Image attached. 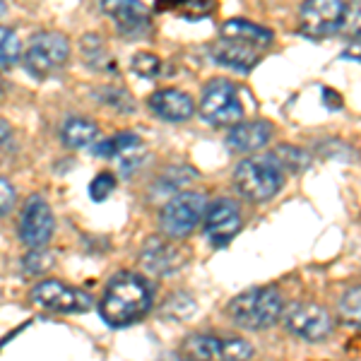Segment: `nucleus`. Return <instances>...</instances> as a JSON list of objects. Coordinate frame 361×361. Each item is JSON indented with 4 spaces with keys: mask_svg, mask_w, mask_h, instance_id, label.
<instances>
[{
    "mask_svg": "<svg viewBox=\"0 0 361 361\" xmlns=\"http://www.w3.org/2000/svg\"><path fill=\"white\" fill-rule=\"evenodd\" d=\"M152 308V287L137 272H118L109 279L99 301V313L111 328H126L142 320Z\"/></svg>",
    "mask_w": 361,
    "mask_h": 361,
    "instance_id": "f257e3e1",
    "label": "nucleus"
},
{
    "mask_svg": "<svg viewBox=\"0 0 361 361\" xmlns=\"http://www.w3.org/2000/svg\"><path fill=\"white\" fill-rule=\"evenodd\" d=\"M284 313L282 294L275 287H253L248 292L236 294L226 304V316H229L238 328L260 333L265 328H272Z\"/></svg>",
    "mask_w": 361,
    "mask_h": 361,
    "instance_id": "f03ea898",
    "label": "nucleus"
},
{
    "mask_svg": "<svg viewBox=\"0 0 361 361\" xmlns=\"http://www.w3.org/2000/svg\"><path fill=\"white\" fill-rule=\"evenodd\" d=\"M284 166L275 154H255L238 161L234 169V185L246 200L267 202L284 185Z\"/></svg>",
    "mask_w": 361,
    "mask_h": 361,
    "instance_id": "7ed1b4c3",
    "label": "nucleus"
},
{
    "mask_svg": "<svg viewBox=\"0 0 361 361\" xmlns=\"http://www.w3.org/2000/svg\"><path fill=\"white\" fill-rule=\"evenodd\" d=\"M180 357L185 361H250L253 345L243 337L193 333L180 342Z\"/></svg>",
    "mask_w": 361,
    "mask_h": 361,
    "instance_id": "20e7f679",
    "label": "nucleus"
},
{
    "mask_svg": "<svg viewBox=\"0 0 361 361\" xmlns=\"http://www.w3.org/2000/svg\"><path fill=\"white\" fill-rule=\"evenodd\" d=\"M207 212V200L202 193H193V190H180L161 207L159 226L169 238H185L193 234L202 217Z\"/></svg>",
    "mask_w": 361,
    "mask_h": 361,
    "instance_id": "39448f33",
    "label": "nucleus"
},
{
    "mask_svg": "<svg viewBox=\"0 0 361 361\" xmlns=\"http://www.w3.org/2000/svg\"><path fill=\"white\" fill-rule=\"evenodd\" d=\"M70 56L68 37L61 32H39L32 37L25 51V68L34 78H49L58 68L66 66Z\"/></svg>",
    "mask_w": 361,
    "mask_h": 361,
    "instance_id": "423d86ee",
    "label": "nucleus"
},
{
    "mask_svg": "<svg viewBox=\"0 0 361 361\" xmlns=\"http://www.w3.org/2000/svg\"><path fill=\"white\" fill-rule=\"evenodd\" d=\"M200 116L212 126H238L243 118V106L236 87L229 80H212L200 99Z\"/></svg>",
    "mask_w": 361,
    "mask_h": 361,
    "instance_id": "0eeeda50",
    "label": "nucleus"
},
{
    "mask_svg": "<svg viewBox=\"0 0 361 361\" xmlns=\"http://www.w3.org/2000/svg\"><path fill=\"white\" fill-rule=\"evenodd\" d=\"M32 301L51 313H87L94 306V299L78 287L61 282V279H44L32 289Z\"/></svg>",
    "mask_w": 361,
    "mask_h": 361,
    "instance_id": "6e6552de",
    "label": "nucleus"
},
{
    "mask_svg": "<svg viewBox=\"0 0 361 361\" xmlns=\"http://www.w3.org/2000/svg\"><path fill=\"white\" fill-rule=\"evenodd\" d=\"M282 318H284V328L306 342L325 340L330 335V330H333L330 313L320 304H313V301H294V304L284 308Z\"/></svg>",
    "mask_w": 361,
    "mask_h": 361,
    "instance_id": "1a4fd4ad",
    "label": "nucleus"
},
{
    "mask_svg": "<svg viewBox=\"0 0 361 361\" xmlns=\"http://www.w3.org/2000/svg\"><path fill=\"white\" fill-rule=\"evenodd\" d=\"M56 229V219H54V209L42 195H32L27 197L25 207L20 214V238L22 243H27L32 250L46 246L54 236Z\"/></svg>",
    "mask_w": 361,
    "mask_h": 361,
    "instance_id": "9d476101",
    "label": "nucleus"
},
{
    "mask_svg": "<svg viewBox=\"0 0 361 361\" xmlns=\"http://www.w3.org/2000/svg\"><path fill=\"white\" fill-rule=\"evenodd\" d=\"M347 15V5L340 0H311V3L301 5V34L311 39H323L342 29Z\"/></svg>",
    "mask_w": 361,
    "mask_h": 361,
    "instance_id": "9b49d317",
    "label": "nucleus"
},
{
    "mask_svg": "<svg viewBox=\"0 0 361 361\" xmlns=\"http://www.w3.org/2000/svg\"><path fill=\"white\" fill-rule=\"evenodd\" d=\"M140 265H142L149 275H157V277L176 275L180 267L185 265V250L176 246V243L164 241V238H152V241L142 248Z\"/></svg>",
    "mask_w": 361,
    "mask_h": 361,
    "instance_id": "f8f14e48",
    "label": "nucleus"
},
{
    "mask_svg": "<svg viewBox=\"0 0 361 361\" xmlns=\"http://www.w3.org/2000/svg\"><path fill=\"white\" fill-rule=\"evenodd\" d=\"M241 231V212L231 200H217L205 212V236L214 246L226 243Z\"/></svg>",
    "mask_w": 361,
    "mask_h": 361,
    "instance_id": "ddd939ff",
    "label": "nucleus"
},
{
    "mask_svg": "<svg viewBox=\"0 0 361 361\" xmlns=\"http://www.w3.org/2000/svg\"><path fill=\"white\" fill-rule=\"evenodd\" d=\"M147 106L154 116H159L161 121H171V123H180V121H188L195 111V104L190 94H185L183 90H157L154 94H149Z\"/></svg>",
    "mask_w": 361,
    "mask_h": 361,
    "instance_id": "4468645a",
    "label": "nucleus"
},
{
    "mask_svg": "<svg viewBox=\"0 0 361 361\" xmlns=\"http://www.w3.org/2000/svg\"><path fill=\"white\" fill-rule=\"evenodd\" d=\"M272 137V123L267 121H246V123H238L226 133V147L231 152L246 154L255 152V149L265 147Z\"/></svg>",
    "mask_w": 361,
    "mask_h": 361,
    "instance_id": "2eb2a0df",
    "label": "nucleus"
},
{
    "mask_svg": "<svg viewBox=\"0 0 361 361\" xmlns=\"http://www.w3.org/2000/svg\"><path fill=\"white\" fill-rule=\"evenodd\" d=\"M219 39L231 42V44H241V46H246V49H253L263 54L267 46L272 44V32L248 20H226L222 29H219Z\"/></svg>",
    "mask_w": 361,
    "mask_h": 361,
    "instance_id": "dca6fc26",
    "label": "nucleus"
},
{
    "mask_svg": "<svg viewBox=\"0 0 361 361\" xmlns=\"http://www.w3.org/2000/svg\"><path fill=\"white\" fill-rule=\"evenodd\" d=\"M260 51H253V49H246L241 44H231V42H224L219 39L217 44L212 46V58L219 63V66H226L231 70H238V73H246L253 66H258L260 61Z\"/></svg>",
    "mask_w": 361,
    "mask_h": 361,
    "instance_id": "f3484780",
    "label": "nucleus"
},
{
    "mask_svg": "<svg viewBox=\"0 0 361 361\" xmlns=\"http://www.w3.org/2000/svg\"><path fill=\"white\" fill-rule=\"evenodd\" d=\"M104 10L116 20V25L123 34H135L140 29L147 27L149 20V10L145 8L142 3H126V0H118V3H104Z\"/></svg>",
    "mask_w": 361,
    "mask_h": 361,
    "instance_id": "a211bd4d",
    "label": "nucleus"
},
{
    "mask_svg": "<svg viewBox=\"0 0 361 361\" xmlns=\"http://www.w3.org/2000/svg\"><path fill=\"white\" fill-rule=\"evenodd\" d=\"M61 137L68 147H94L99 137V126L85 116H70L66 123L61 126Z\"/></svg>",
    "mask_w": 361,
    "mask_h": 361,
    "instance_id": "6ab92c4d",
    "label": "nucleus"
},
{
    "mask_svg": "<svg viewBox=\"0 0 361 361\" xmlns=\"http://www.w3.org/2000/svg\"><path fill=\"white\" fill-rule=\"evenodd\" d=\"M140 147V137L135 133H118V135L97 140V145L92 147V152L97 157H104V159H111V157H126L130 154L133 149Z\"/></svg>",
    "mask_w": 361,
    "mask_h": 361,
    "instance_id": "aec40b11",
    "label": "nucleus"
},
{
    "mask_svg": "<svg viewBox=\"0 0 361 361\" xmlns=\"http://www.w3.org/2000/svg\"><path fill=\"white\" fill-rule=\"evenodd\" d=\"M20 54H22L20 37L10 27H0V70L13 68L20 61Z\"/></svg>",
    "mask_w": 361,
    "mask_h": 361,
    "instance_id": "412c9836",
    "label": "nucleus"
},
{
    "mask_svg": "<svg viewBox=\"0 0 361 361\" xmlns=\"http://www.w3.org/2000/svg\"><path fill=\"white\" fill-rule=\"evenodd\" d=\"M195 299L183 292L173 294L171 299L164 301V306H161V316L164 318H171V320H183V318H190L195 313Z\"/></svg>",
    "mask_w": 361,
    "mask_h": 361,
    "instance_id": "4be33fe9",
    "label": "nucleus"
},
{
    "mask_svg": "<svg viewBox=\"0 0 361 361\" xmlns=\"http://www.w3.org/2000/svg\"><path fill=\"white\" fill-rule=\"evenodd\" d=\"M340 318L354 328H361V287L349 289L340 299Z\"/></svg>",
    "mask_w": 361,
    "mask_h": 361,
    "instance_id": "5701e85b",
    "label": "nucleus"
},
{
    "mask_svg": "<svg viewBox=\"0 0 361 361\" xmlns=\"http://www.w3.org/2000/svg\"><path fill=\"white\" fill-rule=\"evenodd\" d=\"M82 54L87 58V63L94 68H109V54L106 49H104L102 39L97 37V34H87V37H82Z\"/></svg>",
    "mask_w": 361,
    "mask_h": 361,
    "instance_id": "b1692460",
    "label": "nucleus"
},
{
    "mask_svg": "<svg viewBox=\"0 0 361 361\" xmlns=\"http://www.w3.org/2000/svg\"><path fill=\"white\" fill-rule=\"evenodd\" d=\"M130 68H133V73L140 75V78L152 80V78H157V75L161 73V61L154 54H135Z\"/></svg>",
    "mask_w": 361,
    "mask_h": 361,
    "instance_id": "393cba45",
    "label": "nucleus"
},
{
    "mask_svg": "<svg viewBox=\"0 0 361 361\" xmlns=\"http://www.w3.org/2000/svg\"><path fill=\"white\" fill-rule=\"evenodd\" d=\"M114 188H116V176L111 171H102V173H97L94 180L90 183V197L102 202L114 193Z\"/></svg>",
    "mask_w": 361,
    "mask_h": 361,
    "instance_id": "a878e982",
    "label": "nucleus"
},
{
    "mask_svg": "<svg viewBox=\"0 0 361 361\" xmlns=\"http://www.w3.org/2000/svg\"><path fill=\"white\" fill-rule=\"evenodd\" d=\"M275 157L279 159V164L284 166V171H287V169H292V171H301V169H306V166H308V157H306L304 152H301V149L289 147V145L279 147Z\"/></svg>",
    "mask_w": 361,
    "mask_h": 361,
    "instance_id": "bb28decb",
    "label": "nucleus"
},
{
    "mask_svg": "<svg viewBox=\"0 0 361 361\" xmlns=\"http://www.w3.org/2000/svg\"><path fill=\"white\" fill-rule=\"evenodd\" d=\"M342 32L352 39H361V3L347 5V15L342 22Z\"/></svg>",
    "mask_w": 361,
    "mask_h": 361,
    "instance_id": "cd10ccee",
    "label": "nucleus"
},
{
    "mask_svg": "<svg viewBox=\"0 0 361 361\" xmlns=\"http://www.w3.org/2000/svg\"><path fill=\"white\" fill-rule=\"evenodd\" d=\"M15 200H17L15 185L8 178L0 176V214H8L15 207Z\"/></svg>",
    "mask_w": 361,
    "mask_h": 361,
    "instance_id": "c85d7f7f",
    "label": "nucleus"
},
{
    "mask_svg": "<svg viewBox=\"0 0 361 361\" xmlns=\"http://www.w3.org/2000/svg\"><path fill=\"white\" fill-rule=\"evenodd\" d=\"M51 263H54V260H51L49 255H44V250H32L25 258V270L39 275V272H44Z\"/></svg>",
    "mask_w": 361,
    "mask_h": 361,
    "instance_id": "c756f323",
    "label": "nucleus"
},
{
    "mask_svg": "<svg viewBox=\"0 0 361 361\" xmlns=\"http://www.w3.org/2000/svg\"><path fill=\"white\" fill-rule=\"evenodd\" d=\"M345 56L347 58H357V61H361V44L357 42V44H352L349 49L345 51Z\"/></svg>",
    "mask_w": 361,
    "mask_h": 361,
    "instance_id": "7c9ffc66",
    "label": "nucleus"
},
{
    "mask_svg": "<svg viewBox=\"0 0 361 361\" xmlns=\"http://www.w3.org/2000/svg\"><path fill=\"white\" fill-rule=\"evenodd\" d=\"M10 135V128H8V123H3V121H0V142H3L5 137Z\"/></svg>",
    "mask_w": 361,
    "mask_h": 361,
    "instance_id": "2f4dec72",
    "label": "nucleus"
},
{
    "mask_svg": "<svg viewBox=\"0 0 361 361\" xmlns=\"http://www.w3.org/2000/svg\"><path fill=\"white\" fill-rule=\"evenodd\" d=\"M3 10H5V5H3V3H0V15H3Z\"/></svg>",
    "mask_w": 361,
    "mask_h": 361,
    "instance_id": "473e14b6",
    "label": "nucleus"
}]
</instances>
